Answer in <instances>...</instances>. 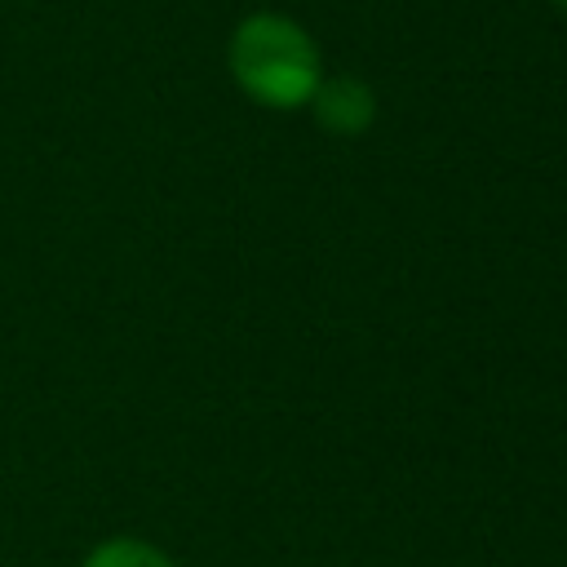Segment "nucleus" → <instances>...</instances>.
Returning a JSON list of instances; mask_svg holds the SVG:
<instances>
[{"mask_svg": "<svg viewBox=\"0 0 567 567\" xmlns=\"http://www.w3.org/2000/svg\"><path fill=\"white\" fill-rule=\"evenodd\" d=\"M226 66L239 93L270 111L306 106L323 80V58L315 35L297 18L275 9H257L239 18L226 44Z\"/></svg>", "mask_w": 567, "mask_h": 567, "instance_id": "nucleus-1", "label": "nucleus"}, {"mask_svg": "<svg viewBox=\"0 0 567 567\" xmlns=\"http://www.w3.org/2000/svg\"><path fill=\"white\" fill-rule=\"evenodd\" d=\"M306 106L328 133H341V137H359L377 120V93L359 75H323Z\"/></svg>", "mask_w": 567, "mask_h": 567, "instance_id": "nucleus-2", "label": "nucleus"}, {"mask_svg": "<svg viewBox=\"0 0 567 567\" xmlns=\"http://www.w3.org/2000/svg\"><path fill=\"white\" fill-rule=\"evenodd\" d=\"M80 567H177L159 545L137 540V536H111L102 545L89 549V558Z\"/></svg>", "mask_w": 567, "mask_h": 567, "instance_id": "nucleus-3", "label": "nucleus"}, {"mask_svg": "<svg viewBox=\"0 0 567 567\" xmlns=\"http://www.w3.org/2000/svg\"><path fill=\"white\" fill-rule=\"evenodd\" d=\"M554 4H558V9H563V13H567V0H554Z\"/></svg>", "mask_w": 567, "mask_h": 567, "instance_id": "nucleus-4", "label": "nucleus"}]
</instances>
